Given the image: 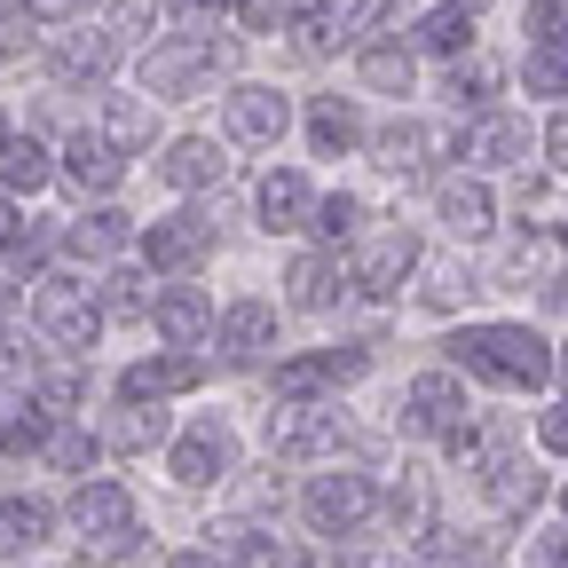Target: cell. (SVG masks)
<instances>
[{
  "label": "cell",
  "mask_w": 568,
  "mask_h": 568,
  "mask_svg": "<svg viewBox=\"0 0 568 568\" xmlns=\"http://www.w3.org/2000/svg\"><path fill=\"white\" fill-rule=\"evenodd\" d=\"M205 355L197 347H159V355H142V364L119 372V403H174V395H197L205 387Z\"/></svg>",
  "instance_id": "obj_10"
},
{
  "label": "cell",
  "mask_w": 568,
  "mask_h": 568,
  "mask_svg": "<svg viewBox=\"0 0 568 568\" xmlns=\"http://www.w3.org/2000/svg\"><path fill=\"white\" fill-rule=\"evenodd\" d=\"M293 40H301V55L355 48V40H364V32H355V0H301V9H293Z\"/></svg>",
  "instance_id": "obj_26"
},
{
  "label": "cell",
  "mask_w": 568,
  "mask_h": 568,
  "mask_svg": "<svg viewBox=\"0 0 568 568\" xmlns=\"http://www.w3.org/2000/svg\"><path fill=\"white\" fill-rule=\"evenodd\" d=\"M529 151H537V134H529V119H521V111H481V119L458 134V159H474L481 174L529 166Z\"/></svg>",
  "instance_id": "obj_16"
},
{
  "label": "cell",
  "mask_w": 568,
  "mask_h": 568,
  "mask_svg": "<svg viewBox=\"0 0 568 568\" xmlns=\"http://www.w3.org/2000/svg\"><path fill=\"white\" fill-rule=\"evenodd\" d=\"M40 17H32V0H0V55H24L40 32H32Z\"/></svg>",
  "instance_id": "obj_43"
},
{
  "label": "cell",
  "mask_w": 568,
  "mask_h": 568,
  "mask_svg": "<svg viewBox=\"0 0 568 568\" xmlns=\"http://www.w3.org/2000/svg\"><path fill=\"white\" fill-rule=\"evenodd\" d=\"M466 418H474V410H466V372H418V379H403V410H395L403 435L450 443Z\"/></svg>",
  "instance_id": "obj_7"
},
{
  "label": "cell",
  "mask_w": 568,
  "mask_h": 568,
  "mask_svg": "<svg viewBox=\"0 0 568 568\" xmlns=\"http://www.w3.org/2000/svg\"><path fill=\"white\" fill-rule=\"evenodd\" d=\"M458 9H474V17H481V9H489V0H458Z\"/></svg>",
  "instance_id": "obj_54"
},
{
  "label": "cell",
  "mask_w": 568,
  "mask_h": 568,
  "mask_svg": "<svg viewBox=\"0 0 568 568\" xmlns=\"http://www.w3.org/2000/svg\"><path fill=\"white\" fill-rule=\"evenodd\" d=\"M450 372H466L481 387H506V395H545L552 372H560V347L537 324L481 316V324H458L450 332Z\"/></svg>",
  "instance_id": "obj_1"
},
{
  "label": "cell",
  "mask_w": 568,
  "mask_h": 568,
  "mask_svg": "<svg viewBox=\"0 0 568 568\" xmlns=\"http://www.w3.org/2000/svg\"><path fill=\"white\" fill-rule=\"evenodd\" d=\"M55 174H63V151H48L40 134H9V142H0V190H9V197H40Z\"/></svg>",
  "instance_id": "obj_28"
},
{
  "label": "cell",
  "mask_w": 568,
  "mask_h": 568,
  "mask_svg": "<svg viewBox=\"0 0 568 568\" xmlns=\"http://www.w3.org/2000/svg\"><path fill=\"white\" fill-rule=\"evenodd\" d=\"M151 332H159V347H205L213 332H222L213 293H197V284H166L159 308H151Z\"/></svg>",
  "instance_id": "obj_23"
},
{
  "label": "cell",
  "mask_w": 568,
  "mask_h": 568,
  "mask_svg": "<svg viewBox=\"0 0 568 568\" xmlns=\"http://www.w3.org/2000/svg\"><path fill=\"white\" fill-rule=\"evenodd\" d=\"M443 142H435V126L426 119H387V126H372V159L387 166V174H426V159H435Z\"/></svg>",
  "instance_id": "obj_31"
},
{
  "label": "cell",
  "mask_w": 568,
  "mask_h": 568,
  "mask_svg": "<svg viewBox=\"0 0 568 568\" xmlns=\"http://www.w3.org/2000/svg\"><path fill=\"white\" fill-rule=\"evenodd\" d=\"M55 237H63L71 261H111V253H126L142 230H126V213H119V205H88L80 222H63Z\"/></svg>",
  "instance_id": "obj_29"
},
{
  "label": "cell",
  "mask_w": 568,
  "mask_h": 568,
  "mask_svg": "<svg viewBox=\"0 0 568 568\" xmlns=\"http://www.w3.org/2000/svg\"><path fill=\"white\" fill-rule=\"evenodd\" d=\"M95 301H103V324H151V308H159V293H151L142 268H111L95 284Z\"/></svg>",
  "instance_id": "obj_35"
},
{
  "label": "cell",
  "mask_w": 568,
  "mask_h": 568,
  "mask_svg": "<svg viewBox=\"0 0 568 568\" xmlns=\"http://www.w3.org/2000/svg\"><path fill=\"white\" fill-rule=\"evenodd\" d=\"M355 293V268L332 253V245H308V253H293V268H284V301H293V308H339Z\"/></svg>",
  "instance_id": "obj_21"
},
{
  "label": "cell",
  "mask_w": 568,
  "mask_h": 568,
  "mask_svg": "<svg viewBox=\"0 0 568 568\" xmlns=\"http://www.w3.org/2000/svg\"><path fill=\"white\" fill-rule=\"evenodd\" d=\"M213 339H222V364H261V355L276 347V308L268 301H230Z\"/></svg>",
  "instance_id": "obj_27"
},
{
  "label": "cell",
  "mask_w": 568,
  "mask_h": 568,
  "mask_svg": "<svg viewBox=\"0 0 568 568\" xmlns=\"http://www.w3.org/2000/svg\"><path fill=\"white\" fill-rule=\"evenodd\" d=\"M514 88L529 95V103H568V48H521V63H514Z\"/></svg>",
  "instance_id": "obj_34"
},
{
  "label": "cell",
  "mask_w": 568,
  "mask_h": 568,
  "mask_svg": "<svg viewBox=\"0 0 568 568\" xmlns=\"http://www.w3.org/2000/svg\"><path fill=\"white\" fill-rule=\"evenodd\" d=\"M48 529H55V514L40 497H0V552H40Z\"/></svg>",
  "instance_id": "obj_37"
},
{
  "label": "cell",
  "mask_w": 568,
  "mask_h": 568,
  "mask_svg": "<svg viewBox=\"0 0 568 568\" xmlns=\"http://www.w3.org/2000/svg\"><path fill=\"white\" fill-rule=\"evenodd\" d=\"M253 213L268 237H301V230H316V182L301 166H268L253 182Z\"/></svg>",
  "instance_id": "obj_14"
},
{
  "label": "cell",
  "mask_w": 568,
  "mask_h": 568,
  "mask_svg": "<svg viewBox=\"0 0 568 568\" xmlns=\"http://www.w3.org/2000/svg\"><path fill=\"white\" fill-rule=\"evenodd\" d=\"M40 403H55V410H71V403H80V372H71V364H55V372H40Z\"/></svg>",
  "instance_id": "obj_48"
},
{
  "label": "cell",
  "mask_w": 568,
  "mask_h": 568,
  "mask_svg": "<svg viewBox=\"0 0 568 568\" xmlns=\"http://www.w3.org/2000/svg\"><path fill=\"white\" fill-rule=\"evenodd\" d=\"M166 9H174L182 32H213V24H230V17H237V0H166Z\"/></svg>",
  "instance_id": "obj_44"
},
{
  "label": "cell",
  "mask_w": 568,
  "mask_h": 568,
  "mask_svg": "<svg viewBox=\"0 0 568 568\" xmlns=\"http://www.w3.org/2000/svg\"><path fill=\"white\" fill-rule=\"evenodd\" d=\"M103 24L126 48H151V40H166L159 24H174V9H166V0H103Z\"/></svg>",
  "instance_id": "obj_38"
},
{
  "label": "cell",
  "mask_w": 568,
  "mask_h": 568,
  "mask_svg": "<svg viewBox=\"0 0 568 568\" xmlns=\"http://www.w3.org/2000/svg\"><path fill=\"white\" fill-rule=\"evenodd\" d=\"M481 497H489L497 514H537L545 497H552V481H545L521 450H497V458L481 466Z\"/></svg>",
  "instance_id": "obj_25"
},
{
  "label": "cell",
  "mask_w": 568,
  "mask_h": 568,
  "mask_svg": "<svg viewBox=\"0 0 568 568\" xmlns=\"http://www.w3.org/2000/svg\"><path fill=\"white\" fill-rule=\"evenodd\" d=\"M119 55H126V40L111 32V24H95V32H55L48 40V71L63 88H103L111 71H119Z\"/></svg>",
  "instance_id": "obj_15"
},
{
  "label": "cell",
  "mask_w": 568,
  "mask_h": 568,
  "mask_svg": "<svg viewBox=\"0 0 568 568\" xmlns=\"http://www.w3.org/2000/svg\"><path fill=\"white\" fill-rule=\"evenodd\" d=\"M435 222H443L458 245H481V237L497 230V190H489L481 174H450V182L435 190Z\"/></svg>",
  "instance_id": "obj_22"
},
{
  "label": "cell",
  "mask_w": 568,
  "mask_h": 568,
  "mask_svg": "<svg viewBox=\"0 0 568 568\" xmlns=\"http://www.w3.org/2000/svg\"><path fill=\"white\" fill-rule=\"evenodd\" d=\"M418 261H426V237L418 230H403V222H379L364 245H355V293H364V301H395L403 293V284L418 276Z\"/></svg>",
  "instance_id": "obj_6"
},
{
  "label": "cell",
  "mask_w": 568,
  "mask_h": 568,
  "mask_svg": "<svg viewBox=\"0 0 568 568\" xmlns=\"http://www.w3.org/2000/svg\"><path fill=\"white\" fill-rule=\"evenodd\" d=\"M63 410L40 403V387H9L0 379V458H48Z\"/></svg>",
  "instance_id": "obj_13"
},
{
  "label": "cell",
  "mask_w": 568,
  "mask_h": 568,
  "mask_svg": "<svg viewBox=\"0 0 568 568\" xmlns=\"http://www.w3.org/2000/svg\"><path fill=\"white\" fill-rule=\"evenodd\" d=\"M293 9H301V0H237V32L245 40H276V32H293Z\"/></svg>",
  "instance_id": "obj_41"
},
{
  "label": "cell",
  "mask_w": 568,
  "mask_h": 568,
  "mask_svg": "<svg viewBox=\"0 0 568 568\" xmlns=\"http://www.w3.org/2000/svg\"><path fill=\"white\" fill-rule=\"evenodd\" d=\"M71 529H80L88 552H126V545L142 537L134 489H126V481H80V489H71Z\"/></svg>",
  "instance_id": "obj_8"
},
{
  "label": "cell",
  "mask_w": 568,
  "mask_h": 568,
  "mask_svg": "<svg viewBox=\"0 0 568 568\" xmlns=\"http://www.w3.org/2000/svg\"><path fill=\"white\" fill-rule=\"evenodd\" d=\"M410 48L426 55V63H466L474 48H481V17L474 9H458V0H435V9H418L410 17Z\"/></svg>",
  "instance_id": "obj_20"
},
{
  "label": "cell",
  "mask_w": 568,
  "mask_h": 568,
  "mask_svg": "<svg viewBox=\"0 0 568 568\" xmlns=\"http://www.w3.org/2000/svg\"><path fill=\"white\" fill-rule=\"evenodd\" d=\"M0 63H9V55H0Z\"/></svg>",
  "instance_id": "obj_57"
},
{
  "label": "cell",
  "mask_w": 568,
  "mask_h": 568,
  "mask_svg": "<svg viewBox=\"0 0 568 568\" xmlns=\"http://www.w3.org/2000/svg\"><path fill=\"white\" fill-rule=\"evenodd\" d=\"M521 48H568V0H521Z\"/></svg>",
  "instance_id": "obj_40"
},
{
  "label": "cell",
  "mask_w": 568,
  "mask_h": 568,
  "mask_svg": "<svg viewBox=\"0 0 568 568\" xmlns=\"http://www.w3.org/2000/svg\"><path fill=\"white\" fill-rule=\"evenodd\" d=\"M537 159H545L552 174H568V103L545 119V134H537Z\"/></svg>",
  "instance_id": "obj_47"
},
{
  "label": "cell",
  "mask_w": 568,
  "mask_h": 568,
  "mask_svg": "<svg viewBox=\"0 0 568 568\" xmlns=\"http://www.w3.org/2000/svg\"><path fill=\"white\" fill-rule=\"evenodd\" d=\"M537 450H545V458H568V395H552V403L537 410Z\"/></svg>",
  "instance_id": "obj_45"
},
{
  "label": "cell",
  "mask_w": 568,
  "mask_h": 568,
  "mask_svg": "<svg viewBox=\"0 0 568 568\" xmlns=\"http://www.w3.org/2000/svg\"><path fill=\"white\" fill-rule=\"evenodd\" d=\"M301 126H308V151L316 159H355V151H372V119H364V95H308V111H301Z\"/></svg>",
  "instance_id": "obj_12"
},
{
  "label": "cell",
  "mask_w": 568,
  "mask_h": 568,
  "mask_svg": "<svg viewBox=\"0 0 568 568\" xmlns=\"http://www.w3.org/2000/svg\"><path fill=\"white\" fill-rule=\"evenodd\" d=\"M443 95H450V111H474V119H481V111H497V95H506V71H497V63L474 48L466 63L443 71Z\"/></svg>",
  "instance_id": "obj_32"
},
{
  "label": "cell",
  "mask_w": 568,
  "mask_h": 568,
  "mask_svg": "<svg viewBox=\"0 0 568 568\" xmlns=\"http://www.w3.org/2000/svg\"><path fill=\"white\" fill-rule=\"evenodd\" d=\"M230 174V142H213V134H166L159 142V182L197 197V190H222Z\"/></svg>",
  "instance_id": "obj_19"
},
{
  "label": "cell",
  "mask_w": 568,
  "mask_h": 568,
  "mask_svg": "<svg viewBox=\"0 0 568 568\" xmlns=\"http://www.w3.org/2000/svg\"><path fill=\"white\" fill-rule=\"evenodd\" d=\"M268 387H276V403H293V410H308V403H324L339 379H332V355L316 347V355H284V364L268 372Z\"/></svg>",
  "instance_id": "obj_33"
},
{
  "label": "cell",
  "mask_w": 568,
  "mask_h": 568,
  "mask_svg": "<svg viewBox=\"0 0 568 568\" xmlns=\"http://www.w3.org/2000/svg\"><path fill=\"white\" fill-rule=\"evenodd\" d=\"M9 134H17V119H9V111H0V142H9Z\"/></svg>",
  "instance_id": "obj_53"
},
{
  "label": "cell",
  "mask_w": 568,
  "mask_h": 568,
  "mask_svg": "<svg viewBox=\"0 0 568 568\" xmlns=\"http://www.w3.org/2000/svg\"><path fill=\"white\" fill-rule=\"evenodd\" d=\"M17 230H24V222H17V197H9V190H0V253H9V245H17Z\"/></svg>",
  "instance_id": "obj_50"
},
{
  "label": "cell",
  "mask_w": 568,
  "mask_h": 568,
  "mask_svg": "<svg viewBox=\"0 0 568 568\" xmlns=\"http://www.w3.org/2000/svg\"><path fill=\"white\" fill-rule=\"evenodd\" d=\"M418 48H410V32H379V40H364L355 48V80H364V95H410L418 88Z\"/></svg>",
  "instance_id": "obj_24"
},
{
  "label": "cell",
  "mask_w": 568,
  "mask_h": 568,
  "mask_svg": "<svg viewBox=\"0 0 568 568\" xmlns=\"http://www.w3.org/2000/svg\"><path fill=\"white\" fill-rule=\"evenodd\" d=\"M268 450H284V458H339L347 450V418L332 403H308V410L284 403L268 418Z\"/></svg>",
  "instance_id": "obj_17"
},
{
  "label": "cell",
  "mask_w": 568,
  "mask_h": 568,
  "mask_svg": "<svg viewBox=\"0 0 568 568\" xmlns=\"http://www.w3.org/2000/svg\"><path fill=\"white\" fill-rule=\"evenodd\" d=\"M103 443H111V450H151V443H166V403H119V418L103 426Z\"/></svg>",
  "instance_id": "obj_39"
},
{
  "label": "cell",
  "mask_w": 568,
  "mask_h": 568,
  "mask_svg": "<svg viewBox=\"0 0 568 568\" xmlns=\"http://www.w3.org/2000/svg\"><path fill=\"white\" fill-rule=\"evenodd\" d=\"M32 332H40L55 355H88L95 332H103L95 284H80V276H40V284H32Z\"/></svg>",
  "instance_id": "obj_3"
},
{
  "label": "cell",
  "mask_w": 568,
  "mask_h": 568,
  "mask_svg": "<svg viewBox=\"0 0 568 568\" xmlns=\"http://www.w3.org/2000/svg\"><path fill=\"white\" fill-rule=\"evenodd\" d=\"M560 529H568V489H560Z\"/></svg>",
  "instance_id": "obj_55"
},
{
  "label": "cell",
  "mask_w": 568,
  "mask_h": 568,
  "mask_svg": "<svg viewBox=\"0 0 568 568\" xmlns=\"http://www.w3.org/2000/svg\"><path fill=\"white\" fill-rule=\"evenodd\" d=\"M9 324H17V293L0 284V339H9Z\"/></svg>",
  "instance_id": "obj_52"
},
{
  "label": "cell",
  "mask_w": 568,
  "mask_h": 568,
  "mask_svg": "<svg viewBox=\"0 0 568 568\" xmlns=\"http://www.w3.org/2000/svg\"><path fill=\"white\" fill-rule=\"evenodd\" d=\"M213 80H222L213 32H166L151 48H134V88L151 103H197V95H213Z\"/></svg>",
  "instance_id": "obj_2"
},
{
  "label": "cell",
  "mask_w": 568,
  "mask_h": 568,
  "mask_svg": "<svg viewBox=\"0 0 568 568\" xmlns=\"http://www.w3.org/2000/svg\"><path fill=\"white\" fill-rule=\"evenodd\" d=\"M316 237L339 253V245H364L372 237V205L355 197V190H332V197H316Z\"/></svg>",
  "instance_id": "obj_36"
},
{
  "label": "cell",
  "mask_w": 568,
  "mask_h": 568,
  "mask_svg": "<svg viewBox=\"0 0 568 568\" xmlns=\"http://www.w3.org/2000/svg\"><path fill=\"white\" fill-rule=\"evenodd\" d=\"M134 245H142V268H159V276H197V268L213 261V213L174 205V213H159V222L142 230Z\"/></svg>",
  "instance_id": "obj_9"
},
{
  "label": "cell",
  "mask_w": 568,
  "mask_h": 568,
  "mask_svg": "<svg viewBox=\"0 0 568 568\" xmlns=\"http://www.w3.org/2000/svg\"><path fill=\"white\" fill-rule=\"evenodd\" d=\"M560 237H568V230H560Z\"/></svg>",
  "instance_id": "obj_58"
},
{
  "label": "cell",
  "mask_w": 568,
  "mask_h": 568,
  "mask_svg": "<svg viewBox=\"0 0 568 568\" xmlns=\"http://www.w3.org/2000/svg\"><path fill=\"white\" fill-rule=\"evenodd\" d=\"M103 450H111V443H103V435H88V426H55V443H48V466H63V474H88Z\"/></svg>",
  "instance_id": "obj_42"
},
{
  "label": "cell",
  "mask_w": 568,
  "mask_h": 568,
  "mask_svg": "<svg viewBox=\"0 0 568 568\" xmlns=\"http://www.w3.org/2000/svg\"><path fill=\"white\" fill-rule=\"evenodd\" d=\"M63 182L80 190V197H111L126 182V151H119L103 126H71L63 134Z\"/></svg>",
  "instance_id": "obj_18"
},
{
  "label": "cell",
  "mask_w": 568,
  "mask_h": 568,
  "mask_svg": "<svg viewBox=\"0 0 568 568\" xmlns=\"http://www.w3.org/2000/svg\"><path fill=\"white\" fill-rule=\"evenodd\" d=\"M372 514H379V481L355 474V466L308 474V489H301V521H308L316 537H355Z\"/></svg>",
  "instance_id": "obj_4"
},
{
  "label": "cell",
  "mask_w": 568,
  "mask_h": 568,
  "mask_svg": "<svg viewBox=\"0 0 568 568\" xmlns=\"http://www.w3.org/2000/svg\"><path fill=\"white\" fill-rule=\"evenodd\" d=\"M166 568H230V560H222V552H213V545H205V552H174Z\"/></svg>",
  "instance_id": "obj_51"
},
{
  "label": "cell",
  "mask_w": 568,
  "mask_h": 568,
  "mask_svg": "<svg viewBox=\"0 0 568 568\" xmlns=\"http://www.w3.org/2000/svg\"><path fill=\"white\" fill-rule=\"evenodd\" d=\"M95 126H103V134L119 142V151H126V159H151V151H159V103H151V95H142V88H126V95H111Z\"/></svg>",
  "instance_id": "obj_30"
},
{
  "label": "cell",
  "mask_w": 568,
  "mask_h": 568,
  "mask_svg": "<svg viewBox=\"0 0 568 568\" xmlns=\"http://www.w3.org/2000/svg\"><path fill=\"white\" fill-rule=\"evenodd\" d=\"M88 9H103V0H32L40 24H88Z\"/></svg>",
  "instance_id": "obj_49"
},
{
  "label": "cell",
  "mask_w": 568,
  "mask_h": 568,
  "mask_svg": "<svg viewBox=\"0 0 568 568\" xmlns=\"http://www.w3.org/2000/svg\"><path fill=\"white\" fill-rule=\"evenodd\" d=\"M293 568H301V560H293Z\"/></svg>",
  "instance_id": "obj_59"
},
{
  "label": "cell",
  "mask_w": 568,
  "mask_h": 568,
  "mask_svg": "<svg viewBox=\"0 0 568 568\" xmlns=\"http://www.w3.org/2000/svg\"><path fill=\"white\" fill-rule=\"evenodd\" d=\"M560 372H568V347H560Z\"/></svg>",
  "instance_id": "obj_56"
},
{
  "label": "cell",
  "mask_w": 568,
  "mask_h": 568,
  "mask_svg": "<svg viewBox=\"0 0 568 568\" xmlns=\"http://www.w3.org/2000/svg\"><path fill=\"white\" fill-rule=\"evenodd\" d=\"M166 474H174L182 489H213V481H230V474H237V435H230L222 418L182 426L174 450H166Z\"/></svg>",
  "instance_id": "obj_11"
},
{
  "label": "cell",
  "mask_w": 568,
  "mask_h": 568,
  "mask_svg": "<svg viewBox=\"0 0 568 568\" xmlns=\"http://www.w3.org/2000/svg\"><path fill=\"white\" fill-rule=\"evenodd\" d=\"M293 134V95L268 88V80H230L222 88V142L237 151H276Z\"/></svg>",
  "instance_id": "obj_5"
},
{
  "label": "cell",
  "mask_w": 568,
  "mask_h": 568,
  "mask_svg": "<svg viewBox=\"0 0 568 568\" xmlns=\"http://www.w3.org/2000/svg\"><path fill=\"white\" fill-rule=\"evenodd\" d=\"M521 568H568V529H537L521 545Z\"/></svg>",
  "instance_id": "obj_46"
}]
</instances>
